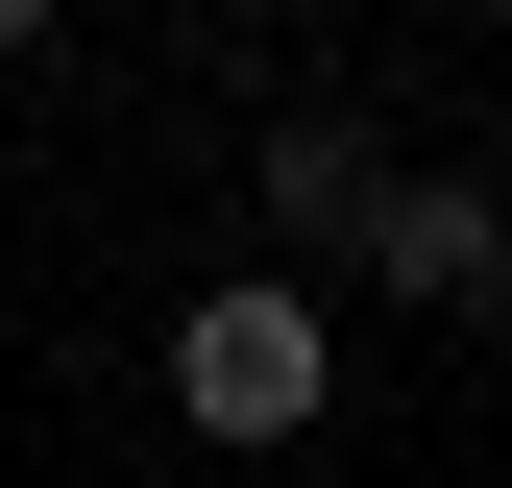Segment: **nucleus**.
Segmentation results:
<instances>
[{
  "label": "nucleus",
  "mask_w": 512,
  "mask_h": 488,
  "mask_svg": "<svg viewBox=\"0 0 512 488\" xmlns=\"http://www.w3.org/2000/svg\"><path fill=\"white\" fill-rule=\"evenodd\" d=\"M171 415H196V440H317V415H342V318H317L293 269L196 293V318H171Z\"/></svg>",
  "instance_id": "1"
},
{
  "label": "nucleus",
  "mask_w": 512,
  "mask_h": 488,
  "mask_svg": "<svg viewBox=\"0 0 512 488\" xmlns=\"http://www.w3.org/2000/svg\"><path fill=\"white\" fill-rule=\"evenodd\" d=\"M366 293H415V318H464V293H512V196L488 171H366Z\"/></svg>",
  "instance_id": "2"
},
{
  "label": "nucleus",
  "mask_w": 512,
  "mask_h": 488,
  "mask_svg": "<svg viewBox=\"0 0 512 488\" xmlns=\"http://www.w3.org/2000/svg\"><path fill=\"white\" fill-rule=\"evenodd\" d=\"M244 171H269V220H293V244H342V220H366V122H269Z\"/></svg>",
  "instance_id": "3"
},
{
  "label": "nucleus",
  "mask_w": 512,
  "mask_h": 488,
  "mask_svg": "<svg viewBox=\"0 0 512 488\" xmlns=\"http://www.w3.org/2000/svg\"><path fill=\"white\" fill-rule=\"evenodd\" d=\"M25 49H49V0H0V74H25Z\"/></svg>",
  "instance_id": "4"
}]
</instances>
